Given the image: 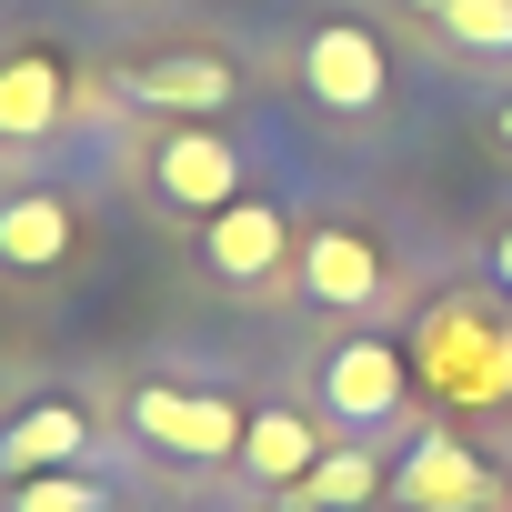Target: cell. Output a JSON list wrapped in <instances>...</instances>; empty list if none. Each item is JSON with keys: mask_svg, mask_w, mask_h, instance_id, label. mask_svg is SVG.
Returning a JSON list of instances; mask_svg holds the SVG:
<instances>
[{"mask_svg": "<svg viewBox=\"0 0 512 512\" xmlns=\"http://www.w3.org/2000/svg\"><path fill=\"white\" fill-rule=\"evenodd\" d=\"M412 372L432 382V402L492 412V402H512V322L492 302H472V292H442L412 322Z\"/></svg>", "mask_w": 512, "mask_h": 512, "instance_id": "1", "label": "cell"}, {"mask_svg": "<svg viewBox=\"0 0 512 512\" xmlns=\"http://www.w3.org/2000/svg\"><path fill=\"white\" fill-rule=\"evenodd\" d=\"M131 432L141 442H161V452H181V462H221V452H241V402H221V392H171V382H151V392H131Z\"/></svg>", "mask_w": 512, "mask_h": 512, "instance_id": "2", "label": "cell"}, {"mask_svg": "<svg viewBox=\"0 0 512 512\" xmlns=\"http://www.w3.org/2000/svg\"><path fill=\"white\" fill-rule=\"evenodd\" d=\"M151 181H161V201H181V211H231L241 201V151L211 131V121H181V131H161V151H151Z\"/></svg>", "mask_w": 512, "mask_h": 512, "instance_id": "3", "label": "cell"}, {"mask_svg": "<svg viewBox=\"0 0 512 512\" xmlns=\"http://www.w3.org/2000/svg\"><path fill=\"white\" fill-rule=\"evenodd\" d=\"M302 81H312V101H322V111H372V101L392 91L382 41H372L362 21H322V31L302 41Z\"/></svg>", "mask_w": 512, "mask_h": 512, "instance_id": "4", "label": "cell"}, {"mask_svg": "<svg viewBox=\"0 0 512 512\" xmlns=\"http://www.w3.org/2000/svg\"><path fill=\"white\" fill-rule=\"evenodd\" d=\"M392 502L402 512H482V462L452 442V432H422L392 472Z\"/></svg>", "mask_w": 512, "mask_h": 512, "instance_id": "5", "label": "cell"}, {"mask_svg": "<svg viewBox=\"0 0 512 512\" xmlns=\"http://www.w3.org/2000/svg\"><path fill=\"white\" fill-rule=\"evenodd\" d=\"M231 91H241V81H231L221 51H181V61H141V71H121V101H141V111H191V121H211Z\"/></svg>", "mask_w": 512, "mask_h": 512, "instance_id": "6", "label": "cell"}, {"mask_svg": "<svg viewBox=\"0 0 512 512\" xmlns=\"http://www.w3.org/2000/svg\"><path fill=\"white\" fill-rule=\"evenodd\" d=\"M302 292H312L322 312H362V302L382 292L372 231H312V241H302Z\"/></svg>", "mask_w": 512, "mask_h": 512, "instance_id": "7", "label": "cell"}, {"mask_svg": "<svg viewBox=\"0 0 512 512\" xmlns=\"http://www.w3.org/2000/svg\"><path fill=\"white\" fill-rule=\"evenodd\" d=\"M71 111V71L51 51H21V61H0V141H51Z\"/></svg>", "mask_w": 512, "mask_h": 512, "instance_id": "8", "label": "cell"}, {"mask_svg": "<svg viewBox=\"0 0 512 512\" xmlns=\"http://www.w3.org/2000/svg\"><path fill=\"white\" fill-rule=\"evenodd\" d=\"M282 241H292V221H282L272 201H231V211H211V231H201V251H211L221 282H262V272L282 262Z\"/></svg>", "mask_w": 512, "mask_h": 512, "instance_id": "9", "label": "cell"}, {"mask_svg": "<svg viewBox=\"0 0 512 512\" xmlns=\"http://www.w3.org/2000/svg\"><path fill=\"white\" fill-rule=\"evenodd\" d=\"M322 402L352 412V422L402 412V352H382V342H342V352L322 362Z\"/></svg>", "mask_w": 512, "mask_h": 512, "instance_id": "10", "label": "cell"}, {"mask_svg": "<svg viewBox=\"0 0 512 512\" xmlns=\"http://www.w3.org/2000/svg\"><path fill=\"white\" fill-rule=\"evenodd\" d=\"M81 442H91V422H81L71 402H41V412H21L11 432H0V472H11V482H31V472H61Z\"/></svg>", "mask_w": 512, "mask_h": 512, "instance_id": "11", "label": "cell"}, {"mask_svg": "<svg viewBox=\"0 0 512 512\" xmlns=\"http://www.w3.org/2000/svg\"><path fill=\"white\" fill-rule=\"evenodd\" d=\"M71 251V211L51 191H21V201H0V262L11 272H51Z\"/></svg>", "mask_w": 512, "mask_h": 512, "instance_id": "12", "label": "cell"}, {"mask_svg": "<svg viewBox=\"0 0 512 512\" xmlns=\"http://www.w3.org/2000/svg\"><path fill=\"white\" fill-rule=\"evenodd\" d=\"M241 462L262 472V482H282V492H292V482L322 462V442H312V422H302V412H251V432H241Z\"/></svg>", "mask_w": 512, "mask_h": 512, "instance_id": "13", "label": "cell"}, {"mask_svg": "<svg viewBox=\"0 0 512 512\" xmlns=\"http://www.w3.org/2000/svg\"><path fill=\"white\" fill-rule=\"evenodd\" d=\"M382 492V472L362 462V452H322L302 482H292V512H322V502H372Z\"/></svg>", "mask_w": 512, "mask_h": 512, "instance_id": "14", "label": "cell"}, {"mask_svg": "<svg viewBox=\"0 0 512 512\" xmlns=\"http://www.w3.org/2000/svg\"><path fill=\"white\" fill-rule=\"evenodd\" d=\"M422 21L452 31L462 51H512V0H422Z\"/></svg>", "mask_w": 512, "mask_h": 512, "instance_id": "15", "label": "cell"}, {"mask_svg": "<svg viewBox=\"0 0 512 512\" xmlns=\"http://www.w3.org/2000/svg\"><path fill=\"white\" fill-rule=\"evenodd\" d=\"M11 512H101V482H81V472H31Z\"/></svg>", "mask_w": 512, "mask_h": 512, "instance_id": "16", "label": "cell"}, {"mask_svg": "<svg viewBox=\"0 0 512 512\" xmlns=\"http://www.w3.org/2000/svg\"><path fill=\"white\" fill-rule=\"evenodd\" d=\"M492 282H502V292H512V231H502V241H492Z\"/></svg>", "mask_w": 512, "mask_h": 512, "instance_id": "17", "label": "cell"}, {"mask_svg": "<svg viewBox=\"0 0 512 512\" xmlns=\"http://www.w3.org/2000/svg\"><path fill=\"white\" fill-rule=\"evenodd\" d=\"M502 141H512V111H502Z\"/></svg>", "mask_w": 512, "mask_h": 512, "instance_id": "18", "label": "cell"}]
</instances>
